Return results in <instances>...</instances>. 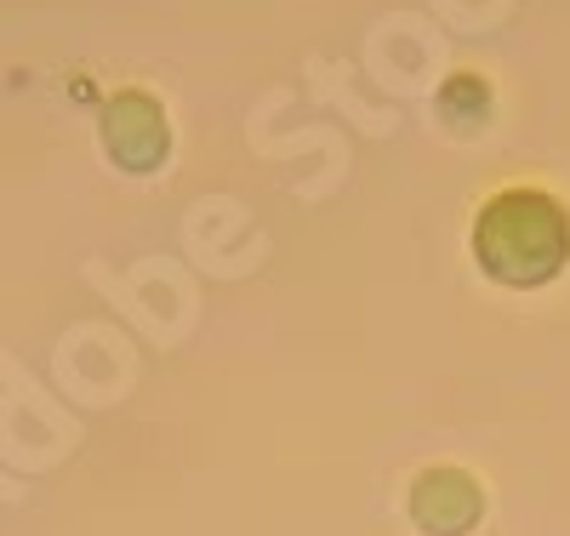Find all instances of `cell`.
<instances>
[{"mask_svg":"<svg viewBox=\"0 0 570 536\" xmlns=\"http://www.w3.org/2000/svg\"><path fill=\"white\" fill-rule=\"evenodd\" d=\"M473 257L502 285H542L570 257V217L542 188H502L473 223Z\"/></svg>","mask_w":570,"mask_h":536,"instance_id":"cell-1","label":"cell"},{"mask_svg":"<svg viewBox=\"0 0 570 536\" xmlns=\"http://www.w3.org/2000/svg\"><path fill=\"white\" fill-rule=\"evenodd\" d=\"M411 519L428 530V536H462L473 519H480V485L456 468H434L416 479L411 491Z\"/></svg>","mask_w":570,"mask_h":536,"instance_id":"cell-2","label":"cell"},{"mask_svg":"<svg viewBox=\"0 0 570 536\" xmlns=\"http://www.w3.org/2000/svg\"><path fill=\"white\" fill-rule=\"evenodd\" d=\"M104 137H109V149L126 160V166H155L160 149H166V120L155 115L149 97H120V104L109 109L104 120Z\"/></svg>","mask_w":570,"mask_h":536,"instance_id":"cell-3","label":"cell"}]
</instances>
